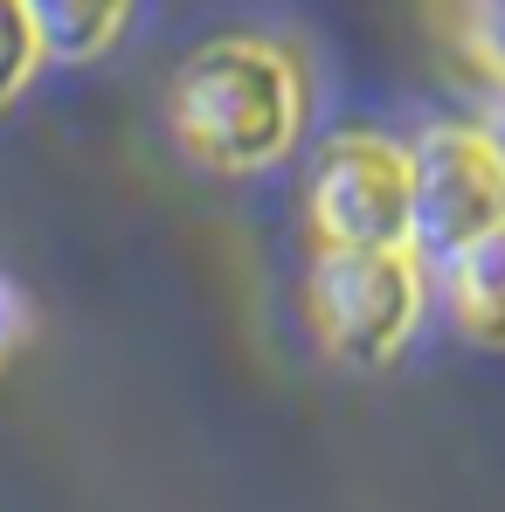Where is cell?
Listing matches in <instances>:
<instances>
[{"label":"cell","mask_w":505,"mask_h":512,"mask_svg":"<svg viewBox=\"0 0 505 512\" xmlns=\"http://www.w3.org/2000/svg\"><path fill=\"white\" fill-rule=\"evenodd\" d=\"M167 125L208 173H263L305 132V70L263 35L201 42L167 84Z\"/></svg>","instance_id":"6da1fadb"},{"label":"cell","mask_w":505,"mask_h":512,"mask_svg":"<svg viewBox=\"0 0 505 512\" xmlns=\"http://www.w3.org/2000/svg\"><path fill=\"white\" fill-rule=\"evenodd\" d=\"M312 333L346 367H388L416 340L422 305H429V270L422 250H326L312 256Z\"/></svg>","instance_id":"7a4b0ae2"},{"label":"cell","mask_w":505,"mask_h":512,"mask_svg":"<svg viewBox=\"0 0 505 512\" xmlns=\"http://www.w3.org/2000/svg\"><path fill=\"white\" fill-rule=\"evenodd\" d=\"M312 236L326 250H416V160L409 146L381 132H339L326 139L312 194H305Z\"/></svg>","instance_id":"3957f363"},{"label":"cell","mask_w":505,"mask_h":512,"mask_svg":"<svg viewBox=\"0 0 505 512\" xmlns=\"http://www.w3.org/2000/svg\"><path fill=\"white\" fill-rule=\"evenodd\" d=\"M416 250L457 256L505 222V125H429L416 146Z\"/></svg>","instance_id":"277c9868"},{"label":"cell","mask_w":505,"mask_h":512,"mask_svg":"<svg viewBox=\"0 0 505 512\" xmlns=\"http://www.w3.org/2000/svg\"><path fill=\"white\" fill-rule=\"evenodd\" d=\"M443 305L471 346H505V222L443 256Z\"/></svg>","instance_id":"5b68a950"},{"label":"cell","mask_w":505,"mask_h":512,"mask_svg":"<svg viewBox=\"0 0 505 512\" xmlns=\"http://www.w3.org/2000/svg\"><path fill=\"white\" fill-rule=\"evenodd\" d=\"M21 7L49 63H97L132 21V0H21Z\"/></svg>","instance_id":"8992f818"},{"label":"cell","mask_w":505,"mask_h":512,"mask_svg":"<svg viewBox=\"0 0 505 512\" xmlns=\"http://www.w3.org/2000/svg\"><path fill=\"white\" fill-rule=\"evenodd\" d=\"M35 63H42V42H35L28 7H21V0H0V104H14V97L28 90Z\"/></svg>","instance_id":"52a82bcc"},{"label":"cell","mask_w":505,"mask_h":512,"mask_svg":"<svg viewBox=\"0 0 505 512\" xmlns=\"http://www.w3.org/2000/svg\"><path fill=\"white\" fill-rule=\"evenodd\" d=\"M28 326H35V312H28V298L14 291V277L0 270V367L28 346Z\"/></svg>","instance_id":"ba28073f"}]
</instances>
